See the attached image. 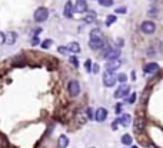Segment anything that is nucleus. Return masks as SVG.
Masks as SVG:
<instances>
[{"label": "nucleus", "instance_id": "f257e3e1", "mask_svg": "<svg viewBox=\"0 0 163 148\" xmlns=\"http://www.w3.org/2000/svg\"><path fill=\"white\" fill-rule=\"evenodd\" d=\"M89 46L93 50H100V49H105V39H103V34L100 30L97 29H93L90 31V40H89Z\"/></svg>", "mask_w": 163, "mask_h": 148}, {"label": "nucleus", "instance_id": "f03ea898", "mask_svg": "<svg viewBox=\"0 0 163 148\" xmlns=\"http://www.w3.org/2000/svg\"><path fill=\"white\" fill-rule=\"evenodd\" d=\"M116 81H117V77H116V74L113 71H105V74H103V84L106 87H113L116 84Z\"/></svg>", "mask_w": 163, "mask_h": 148}, {"label": "nucleus", "instance_id": "7ed1b4c3", "mask_svg": "<svg viewBox=\"0 0 163 148\" xmlns=\"http://www.w3.org/2000/svg\"><path fill=\"white\" fill-rule=\"evenodd\" d=\"M33 17H34V20L39 21V23H40V21H46L49 17V10L46 7H39V9H36Z\"/></svg>", "mask_w": 163, "mask_h": 148}, {"label": "nucleus", "instance_id": "20e7f679", "mask_svg": "<svg viewBox=\"0 0 163 148\" xmlns=\"http://www.w3.org/2000/svg\"><path fill=\"white\" fill-rule=\"evenodd\" d=\"M67 91L70 97H77L79 93H80V84H79L77 80H70L67 84Z\"/></svg>", "mask_w": 163, "mask_h": 148}, {"label": "nucleus", "instance_id": "39448f33", "mask_svg": "<svg viewBox=\"0 0 163 148\" xmlns=\"http://www.w3.org/2000/svg\"><path fill=\"white\" fill-rule=\"evenodd\" d=\"M140 30H142V33H145V34H153L155 30H156V24L150 20H146L140 24Z\"/></svg>", "mask_w": 163, "mask_h": 148}, {"label": "nucleus", "instance_id": "423d86ee", "mask_svg": "<svg viewBox=\"0 0 163 148\" xmlns=\"http://www.w3.org/2000/svg\"><path fill=\"white\" fill-rule=\"evenodd\" d=\"M133 125H135V127H133V128H135V132L140 134V132L145 131V127H146V120L139 115V117L135 118V124H133Z\"/></svg>", "mask_w": 163, "mask_h": 148}, {"label": "nucleus", "instance_id": "0eeeda50", "mask_svg": "<svg viewBox=\"0 0 163 148\" xmlns=\"http://www.w3.org/2000/svg\"><path fill=\"white\" fill-rule=\"evenodd\" d=\"M129 91H130V86L127 84H122L117 90H116L115 93V97L116 98H123V97H127V94H129Z\"/></svg>", "mask_w": 163, "mask_h": 148}, {"label": "nucleus", "instance_id": "6e6552de", "mask_svg": "<svg viewBox=\"0 0 163 148\" xmlns=\"http://www.w3.org/2000/svg\"><path fill=\"white\" fill-rule=\"evenodd\" d=\"M106 118H107V110H106V108H103V107L97 108V111L95 113V120H96V121L103 123Z\"/></svg>", "mask_w": 163, "mask_h": 148}, {"label": "nucleus", "instance_id": "1a4fd4ad", "mask_svg": "<svg viewBox=\"0 0 163 148\" xmlns=\"http://www.w3.org/2000/svg\"><path fill=\"white\" fill-rule=\"evenodd\" d=\"M122 66V61L119 58H116V60H109L106 63V71H115Z\"/></svg>", "mask_w": 163, "mask_h": 148}, {"label": "nucleus", "instance_id": "9d476101", "mask_svg": "<svg viewBox=\"0 0 163 148\" xmlns=\"http://www.w3.org/2000/svg\"><path fill=\"white\" fill-rule=\"evenodd\" d=\"M75 12H77V13H85V12H87V4H86V0H76Z\"/></svg>", "mask_w": 163, "mask_h": 148}, {"label": "nucleus", "instance_id": "9b49d317", "mask_svg": "<svg viewBox=\"0 0 163 148\" xmlns=\"http://www.w3.org/2000/svg\"><path fill=\"white\" fill-rule=\"evenodd\" d=\"M73 10H75V6H73L70 2H66L65 10H63V14H65V17H67V19H72V17H73Z\"/></svg>", "mask_w": 163, "mask_h": 148}, {"label": "nucleus", "instance_id": "f8f14e48", "mask_svg": "<svg viewBox=\"0 0 163 148\" xmlns=\"http://www.w3.org/2000/svg\"><path fill=\"white\" fill-rule=\"evenodd\" d=\"M157 70H159V64L157 63H147L146 66L143 67V71H145L146 74H152Z\"/></svg>", "mask_w": 163, "mask_h": 148}, {"label": "nucleus", "instance_id": "ddd939ff", "mask_svg": "<svg viewBox=\"0 0 163 148\" xmlns=\"http://www.w3.org/2000/svg\"><path fill=\"white\" fill-rule=\"evenodd\" d=\"M119 56H120V50H119V49H110L105 57L107 58V61H109V60H116V58H119Z\"/></svg>", "mask_w": 163, "mask_h": 148}, {"label": "nucleus", "instance_id": "4468645a", "mask_svg": "<svg viewBox=\"0 0 163 148\" xmlns=\"http://www.w3.org/2000/svg\"><path fill=\"white\" fill-rule=\"evenodd\" d=\"M119 124L123 125V127H127V125L130 124V121H132V117H130V114H122L119 118Z\"/></svg>", "mask_w": 163, "mask_h": 148}, {"label": "nucleus", "instance_id": "2eb2a0df", "mask_svg": "<svg viewBox=\"0 0 163 148\" xmlns=\"http://www.w3.org/2000/svg\"><path fill=\"white\" fill-rule=\"evenodd\" d=\"M69 145V138L66 135H60L57 140V147L59 148H66Z\"/></svg>", "mask_w": 163, "mask_h": 148}, {"label": "nucleus", "instance_id": "dca6fc26", "mask_svg": "<svg viewBox=\"0 0 163 148\" xmlns=\"http://www.w3.org/2000/svg\"><path fill=\"white\" fill-rule=\"evenodd\" d=\"M16 39H17V34L14 31H9L6 34V43L7 44H14L16 43Z\"/></svg>", "mask_w": 163, "mask_h": 148}, {"label": "nucleus", "instance_id": "f3484780", "mask_svg": "<svg viewBox=\"0 0 163 148\" xmlns=\"http://www.w3.org/2000/svg\"><path fill=\"white\" fill-rule=\"evenodd\" d=\"M66 47H67V50L72 51V53H79V51H80V46H79V43H75V41L69 43Z\"/></svg>", "mask_w": 163, "mask_h": 148}, {"label": "nucleus", "instance_id": "a211bd4d", "mask_svg": "<svg viewBox=\"0 0 163 148\" xmlns=\"http://www.w3.org/2000/svg\"><path fill=\"white\" fill-rule=\"evenodd\" d=\"M76 118L79 120V123H80V124H83V123L87 120V114H86V111L80 110V111L77 113V115H76Z\"/></svg>", "mask_w": 163, "mask_h": 148}, {"label": "nucleus", "instance_id": "6ab92c4d", "mask_svg": "<svg viewBox=\"0 0 163 148\" xmlns=\"http://www.w3.org/2000/svg\"><path fill=\"white\" fill-rule=\"evenodd\" d=\"M95 20H96V13L95 12H89L87 16H86V19H85V21L86 23H93Z\"/></svg>", "mask_w": 163, "mask_h": 148}, {"label": "nucleus", "instance_id": "aec40b11", "mask_svg": "<svg viewBox=\"0 0 163 148\" xmlns=\"http://www.w3.org/2000/svg\"><path fill=\"white\" fill-rule=\"evenodd\" d=\"M116 19H117V17H116L115 14H109L107 19H106V21H105V24L106 26H110V24H113L116 21Z\"/></svg>", "mask_w": 163, "mask_h": 148}, {"label": "nucleus", "instance_id": "412c9836", "mask_svg": "<svg viewBox=\"0 0 163 148\" xmlns=\"http://www.w3.org/2000/svg\"><path fill=\"white\" fill-rule=\"evenodd\" d=\"M132 141H133V140H132V137H130L129 134H125L122 137V142L125 145H130V144H132Z\"/></svg>", "mask_w": 163, "mask_h": 148}, {"label": "nucleus", "instance_id": "4be33fe9", "mask_svg": "<svg viewBox=\"0 0 163 148\" xmlns=\"http://www.w3.org/2000/svg\"><path fill=\"white\" fill-rule=\"evenodd\" d=\"M99 3L103 7H110V6H113V0H99Z\"/></svg>", "mask_w": 163, "mask_h": 148}, {"label": "nucleus", "instance_id": "5701e85b", "mask_svg": "<svg viewBox=\"0 0 163 148\" xmlns=\"http://www.w3.org/2000/svg\"><path fill=\"white\" fill-rule=\"evenodd\" d=\"M117 81H120L122 84H126V81H127V76H126V74H119V76H117Z\"/></svg>", "mask_w": 163, "mask_h": 148}, {"label": "nucleus", "instance_id": "b1692460", "mask_svg": "<svg viewBox=\"0 0 163 148\" xmlns=\"http://www.w3.org/2000/svg\"><path fill=\"white\" fill-rule=\"evenodd\" d=\"M86 114H87V118L89 120H92V118H95V115H93V110L90 107L87 108V110H86Z\"/></svg>", "mask_w": 163, "mask_h": 148}, {"label": "nucleus", "instance_id": "393cba45", "mask_svg": "<svg viewBox=\"0 0 163 148\" xmlns=\"http://www.w3.org/2000/svg\"><path fill=\"white\" fill-rule=\"evenodd\" d=\"M50 44H52V40H50V39H47L46 41L42 43V47H43V49H49V47H50Z\"/></svg>", "mask_w": 163, "mask_h": 148}, {"label": "nucleus", "instance_id": "a878e982", "mask_svg": "<svg viewBox=\"0 0 163 148\" xmlns=\"http://www.w3.org/2000/svg\"><path fill=\"white\" fill-rule=\"evenodd\" d=\"M70 63L73 64L75 67H79V60L75 57V56H72V57H70Z\"/></svg>", "mask_w": 163, "mask_h": 148}, {"label": "nucleus", "instance_id": "bb28decb", "mask_svg": "<svg viewBox=\"0 0 163 148\" xmlns=\"http://www.w3.org/2000/svg\"><path fill=\"white\" fill-rule=\"evenodd\" d=\"M85 67L87 71L92 70V60H86V64H85Z\"/></svg>", "mask_w": 163, "mask_h": 148}, {"label": "nucleus", "instance_id": "cd10ccee", "mask_svg": "<svg viewBox=\"0 0 163 148\" xmlns=\"http://www.w3.org/2000/svg\"><path fill=\"white\" fill-rule=\"evenodd\" d=\"M6 43V34H3L2 31H0V44Z\"/></svg>", "mask_w": 163, "mask_h": 148}, {"label": "nucleus", "instance_id": "c85d7f7f", "mask_svg": "<svg viewBox=\"0 0 163 148\" xmlns=\"http://www.w3.org/2000/svg\"><path fill=\"white\" fill-rule=\"evenodd\" d=\"M135 101H136V94H132V95H130V98L127 100V103H129V104H133Z\"/></svg>", "mask_w": 163, "mask_h": 148}, {"label": "nucleus", "instance_id": "c756f323", "mask_svg": "<svg viewBox=\"0 0 163 148\" xmlns=\"http://www.w3.org/2000/svg\"><path fill=\"white\" fill-rule=\"evenodd\" d=\"M117 125H119V120H115L112 124V130H117Z\"/></svg>", "mask_w": 163, "mask_h": 148}, {"label": "nucleus", "instance_id": "7c9ffc66", "mask_svg": "<svg viewBox=\"0 0 163 148\" xmlns=\"http://www.w3.org/2000/svg\"><path fill=\"white\" fill-rule=\"evenodd\" d=\"M116 13H126V7H117Z\"/></svg>", "mask_w": 163, "mask_h": 148}, {"label": "nucleus", "instance_id": "2f4dec72", "mask_svg": "<svg viewBox=\"0 0 163 148\" xmlns=\"http://www.w3.org/2000/svg\"><path fill=\"white\" fill-rule=\"evenodd\" d=\"M116 40H117V41H116V44H117L119 47H122L123 44H125V41H123V39H116Z\"/></svg>", "mask_w": 163, "mask_h": 148}, {"label": "nucleus", "instance_id": "473e14b6", "mask_svg": "<svg viewBox=\"0 0 163 148\" xmlns=\"http://www.w3.org/2000/svg\"><path fill=\"white\" fill-rule=\"evenodd\" d=\"M0 145H7V141L4 140L3 135H0Z\"/></svg>", "mask_w": 163, "mask_h": 148}, {"label": "nucleus", "instance_id": "72a5a7b5", "mask_svg": "<svg viewBox=\"0 0 163 148\" xmlns=\"http://www.w3.org/2000/svg\"><path fill=\"white\" fill-rule=\"evenodd\" d=\"M32 44H33V46H37V44H39V37L34 36V37H33V41H32Z\"/></svg>", "mask_w": 163, "mask_h": 148}, {"label": "nucleus", "instance_id": "f704fd0d", "mask_svg": "<svg viewBox=\"0 0 163 148\" xmlns=\"http://www.w3.org/2000/svg\"><path fill=\"white\" fill-rule=\"evenodd\" d=\"M59 51H60V53H66V51H69V50H67V47H65V46H60V47H59Z\"/></svg>", "mask_w": 163, "mask_h": 148}, {"label": "nucleus", "instance_id": "c9c22d12", "mask_svg": "<svg viewBox=\"0 0 163 148\" xmlns=\"http://www.w3.org/2000/svg\"><path fill=\"white\" fill-rule=\"evenodd\" d=\"M120 111H122V104H120V103H119V104L116 105V113H117V114H119Z\"/></svg>", "mask_w": 163, "mask_h": 148}, {"label": "nucleus", "instance_id": "e433bc0d", "mask_svg": "<svg viewBox=\"0 0 163 148\" xmlns=\"http://www.w3.org/2000/svg\"><path fill=\"white\" fill-rule=\"evenodd\" d=\"M150 148H156V147H155V145H150Z\"/></svg>", "mask_w": 163, "mask_h": 148}, {"label": "nucleus", "instance_id": "4c0bfd02", "mask_svg": "<svg viewBox=\"0 0 163 148\" xmlns=\"http://www.w3.org/2000/svg\"><path fill=\"white\" fill-rule=\"evenodd\" d=\"M133 148H137V147H133Z\"/></svg>", "mask_w": 163, "mask_h": 148}, {"label": "nucleus", "instance_id": "58836bf2", "mask_svg": "<svg viewBox=\"0 0 163 148\" xmlns=\"http://www.w3.org/2000/svg\"><path fill=\"white\" fill-rule=\"evenodd\" d=\"M92 148H95V147H92Z\"/></svg>", "mask_w": 163, "mask_h": 148}]
</instances>
